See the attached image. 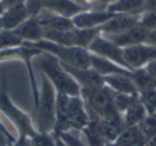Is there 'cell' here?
Segmentation results:
<instances>
[{"label":"cell","instance_id":"836d02e7","mask_svg":"<svg viewBox=\"0 0 156 146\" xmlns=\"http://www.w3.org/2000/svg\"><path fill=\"white\" fill-rule=\"evenodd\" d=\"M145 43L156 47V29H154V30H152V31H149Z\"/></svg>","mask_w":156,"mask_h":146},{"label":"cell","instance_id":"30bf717a","mask_svg":"<svg viewBox=\"0 0 156 146\" xmlns=\"http://www.w3.org/2000/svg\"><path fill=\"white\" fill-rule=\"evenodd\" d=\"M64 69L76 80L81 89H95L105 85L104 77L98 74L93 68H79L62 63Z\"/></svg>","mask_w":156,"mask_h":146},{"label":"cell","instance_id":"9a60e30c","mask_svg":"<svg viewBox=\"0 0 156 146\" xmlns=\"http://www.w3.org/2000/svg\"><path fill=\"white\" fill-rule=\"evenodd\" d=\"M42 10H47L57 15L73 18L76 14L87 9L81 7L75 0H42Z\"/></svg>","mask_w":156,"mask_h":146},{"label":"cell","instance_id":"5bb4252c","mask_svg":"<svg viewBox=\"0 0 156 146\" xmlns=\"http://www.w3.org/2000/svg\"><path fill=\"white\" fill-rule=\"evenodd\" d=\"M139 24V15L117 14L115 17L100 27L101 33L105 35L119 34L132 29Z\"/></svg>","mask_w":156,"mask_h":146},{"label":"cell","instance_id":"4fadbf2b","mask_svg":"<svg viewBox=\"0 0 156 146\" xmlns=\"http://www.w3.org/2000/svg\"><path fill=\"white\" fill-rule=\"evenodd\" d=\"M13 32L22 40L23 43H34L43 40L44 27L40 23L37 16H30L22 25L14 29Z\"/></svg>","mask_w":156,"mask_h":146},{"label":"cell","instance_id":"4316f807","mask_svg":"<svg viewBox=\"0 0 156 146\" xmlns=\"http://www.w3.org/2000/svg\"><path fill=\"white\" fill-rule=\"evenodd\" d=\"M138 98H139V95H128V94H121V93L115 92V95H113V103H115V107L118 110V112L123 114L127 110V108Z\"/></svg>","mask_w":156,"mask_h":146},{"label":"cell","instance_id":"ac0fdd59","mask_svg":"<svg viewBox=\"0 0 156 146\" xmlns=\"http://www.w3.org/2000/svg\"><path fill=\"white\" fill-rule=\"evenodd\" d=\"M89 123L81 131V133L85 134L88 146H106L107 141L103 134L101 118L92 113H89Z\"/></svg>","mask_w":156,"mask_h":146},{"label":"cell","instance_id":"ba28073f","mask_svg":"<svg viewBox=\"0 0 156 146\" xmlns=\"http://www.w3.org/2000/svg\"><path fill=\"white\" fill-rule=\"evenodd\" d=\"M90 120L87 107L81 96L69 97V114H67L66 130L83 131Z\"/></svg>","mask_w":156,"mask_h":146},{"label":"cell","instance_id":"7402d4cb","mask_svg":"<svg viewBox=\"0 0 156 146\" xmlns=\"http://www.w3.org/2000/svg\"><path fill=\"white\" fill-rule=\"evenodd\" d=\"M130 78L139 94L156 90V79L144 67L132 71Z\"/></svg>","mask_w":156,"mask_h":146},{"label":"cell","instance_id":"60d3db41","mask_svg":"<svg viewBox=\"0 0 156 146\" xmlns=\"http://www.w3.org/2000/svg\"><path fill=\"white\" fill-rule=\"evenodd\" d=\"M1 30H3V29H2V25H1V18H0V31Z\"/></svg>","mask_w":156,"mask_h":146},{"label":"cell","instance_id":"ab89813d","mask_svg":"<svg viewBox=\"0 0 156 146\" xmlns=\"http://www.w3.org/2000/svg\"><path fill=\"white\" fill-rule=\"evenodd\" d=\"M106 146H119V145L115 142H109V143L106 144Z\"/></svg>","mask_w":156,"mask_h":146},{"label":"cell","instance_id":"603a6c76","mask_svg":"<svg viewBox=\"0 0 156 146\" xmlns=\"http://www.w3.org/2000/svg\"><path fill=\"white\" fill-rule=\"evenodd\" d=\"M147 115V109L143 106V103H141L140 98H138L122 114V120H123L124 127L128 128V127L138 126L141 120Z\"/></svg>","mask_w":156,"mask_h":146},{"label":"cell","instance_id":"8d00e7d4","mask_svg":"<svg viewBox=\"0 0 156 146\" xmlns=\"http://www.w3.org/2000/svg\"><path fill=\"white\" fill-rule=\"evenodd\" d=\"M145 11H152L156 13V0H147Z\"/></svg>","mask_w":156,"mask_h":146},{"label":"cell","instance_id":"74e56055","mask_svg":"<svg viewBox=\"0 0 156 146\" xmlns=\"http://www.w3.org/2000/svg\"><path fill=\"white\" fill-rule=\"evenodd\" d=\"M1 2H2V5H5V8L7 9V8L11 7L12 5H14V3L16 2H20V0H0Z\"/></svg>","mask_w":156,"mask_h":146},{"label":"cell","instance_id":"484cf974","mask_svg":"<svg viewBox=\"0 0 156 146\" xmlns=\"http://www.w3.org/2000/svg\"><path fill=\"white\" fill-rule=\"evenodd\" d=\"M141 133L147 142L156 137V115L147 114L138 125Z\"/></svg>","mask_w":156,"mask_h":146},{"label":"cell","instance_id":"ffe728a7","mask_svg":"<svg viewBox=\"0 0 156 146\" xmlns=\"http://www.w3.org/2000/svg\"><path fill=\"white\" fill-rule=\"evenodd\" d=\"M147 0H115L106 10L115 14H129L140 15L145 11Z\"/></svg>","mask_w":156,"mask_h":146},{"label":"cell","instance_id":"2e32d148","mask_svg":"<svg viewBox=\"0 0 156 146\" xmlns=\"http://www.w3.org/2000/svg\"><path fill=\"white\" fill-rule=\"evenodd\" d=\"M37 18L45 29L57 31H69L75 28L72 18L57 15L47 10H42L37 15Z\"/></svg>","mask_w":156,"mask_h":146},{"label":"cell","instance_id":"3957f363","mask_svg":"<svg viewBox=\"0 0 156 146\" xmlns=\"http://www.w3.org/2000/svg\"><path fill=\"white\" fill-rule=\"evenodd\" d=\"M26 44L37 48L43 52L52 54L57 59H59L60 62L71 65V66L79 67V68H90L91 67V63H90L91 54L89 50L85 49V48L77 47V46L61 45V44L54 43V42L44 39L39 42Z\"/></svg>","mask_w":156,"mask_h":146},{"label":"cell","instance_id":"52a82bcc","mask_svg":"<svg viewBox=\"0 0 156 146\" xmlns=\"http://www.w3.org/2000/svg\"><path fill=\"white\" fill-rule=\"evenodd\" d=\"M88 50H89L91 54L103 57V58H105V59H108V60L112 61V62H115V63H117V64L121 65V66L125 67V68L129 69L127 65H126L125 60H124L123 48L115 45L110 40H108L106 36H104L102 33L94 39V41L92 42L91 45L89 46Z\"/></svg>","mask_w":156,"mask_h":146},{"label":"cell","instance_id":"d6986e66","mask_svg":"<svg viewBox=\"0 0 156 146\" xmlns=\"http://www.w3.org/2000/svg\"><path fill=\"white\" fill-rule=\"evenodd\" d=\"M91 54V52H90ZM90 63H91V68H93L98 74H100L103 77H106L109 75H115V74H126L130 75L132 71L112 62V61L105 59L103 57L96 56V54H91L90 58Z\"/></svg>","mask_w":156,"mask_h":146},{"label":"cell","instance_id":"7a4b0ae2","mask_svg":"<svg viewBox=\"0 0 156 146\" xmlns=\"http://www.w3.org/2000/svg\"><path fill=\"white\" fill-rule=\"evenodd\" d=\"M37 58L41 73L48 78L57 92L69 96H80V85L65 71L59 59L47 52H42Z\"/></svg>","mask_w":156,"mask_h":146},{"label":"cell","instance_id":"9c48e42d","mask_svg":"<svg viewBox=\"0 0 156 146\" xmlns=\"http://www.w3.org/2000/svg\"><path fill=\"white\" fill-rule=\"evenodd\" d=\"M115 15L106 9H88L76 14L72 20L75 28H100Z\"/></svg>","mask_w":156,"mask_h":146},{"label":"cell","instance_id":"f35d334b","mask_svg":"<svg viewBox=\"0 0 156 146\" xmlns=\"http://www.w3.org/2000/svg\"><path fill=\"white\" fill-rule=\"evenodd\" d=\"M55 137H56V146H67L66 143H65L64 141H63L62 139H61L60 137H59L58 134H56V133H54Z\"/></svg>","mask_w":156,"mask_h":146},{"label":"cell","instance_id":"e0dca14e","mask_svg":"<svg viewBox=\"0 0 156 146\" xmlns=\"http://www.w3.org/2000/svg\"><path fill=\"white\" fill-rule=\"evenodd\" d=\"M105 85L115 93L128 95H139L134 82H133L130 75L126 74H115L104 77Z\"/></svg>","mask_w":156,"mask_h":146},{"label":"cell","instance_id":"83f0119b","mask_svg":"<svg viewBox=\"0 0 156 146\" xmlns=\"http://www.w3.org/2000/svg\"><path fill=\"white\" fill-rule=\"evenodd\" d=\"M20 45H23V41L20 37L16 36L13 31H0V50L12 47H17V46Z\"/></svg>","mask_w":156,"mask_h":146},{"label":"cell","instance_id":"7c38bea8","mask_svg":"<svg viewBox=\"0 0 156 146\" xmlns=\"http://www.w3.org/2000/svg\"><path fill=\"white\" fill-rule=\"evenodd\" d=\"M149 31L144 29L140 25H136L132 29L125 31V32L119 33V34H111V35H105L108 40H110L112 43L118 45L121 48L130 47V46L138 45V44L145 43L147 36Z\"/></svg>","mask_w":156,"mask_h":146},{"label":"cell","instance_id":"6da1fadb","mask_svg":"<svg viewBox=\"0 0 156 146\" xmlns=\"http://www.w3.org/2000/svg\"><path fill=\"white\" fill-rule=\"evenodd\" d=\"M56 89L48 78L42 74L39 103L33 112V124L37 132H54L56 126Z\"/></svg>","mask_w":156,"mask_h":146},{"label":"cell","instance_id":"8992f818","mask_svg":"<svg viewBox=\"0 0 156 146\" xmlns=\"http://www.w3.org/2000/svg\"><path fill=\"white\" fill-rule=\"evenodd\" d=\"M123 57L130 71L142 68L156 59V47L147 43L123 48Z\"/></svg>","mask_w":156,"mask_h":146},{"label":"cell","instance_id":"277c9868","mask_svg":"<svg viewBox=\"0 0 156 146\" xmlns=\"http://www.w3.org/2000/svg\"><path fill=\"white\" fill-rule=\"evenodd\" d=\"M113 92L107 85L95 89H81L83 97L89 113L98 116L101 120H111L122 116L113 103Z\"/></svg>","mask_w":156,"mask_h":146},{"label":"cell","instance_id":"cb8c5ba5","mask_svg":"<svg viewBox=\"0 0 156 146\" xmlns=\"http://www.w3.org/2000/svg\"><path fill=\"white\" fill-rule=\"evenodd\" d=\"M100 34V28H74L72 30L73 45L88 49L94 39Z\"/></svg>","mask_w":156,"mask_h":146},{"label":"cell","instance_id":"e575fe53","mask_svg":"<svg viewBox=\"0 0 156 146\" xmlns=\"http://www.w3.org/2000/svg\"><path fill=\"white\" fill-rule=\"evenodd\" d=\"M13 146H32L29 137H18V139L16 140V142L13 144Z\"/></svg>","mask_w":156,"mask_h":146},{"label":"cell","instance_id":"5b68a950","mask_svg":"<svg viewBox=\"0 0 156 146\" xmlns=\"http://www.w3.org/2000/svg\"><path fill=\"white\" fill-rule=\"evenodd\" d=\"M0 112L17 129L18 137H32L37 133L33 120L12 101L5 84L0 88Z\"/></svg>","mask_w":156,"mask_h":146},{"label":"cell","instance_id":"44dd1931","mask_svg":"<svg viewBox=\"0 0 156 146\" xmlns=\"http://www.w3.org/2000/svg\"><path fill=\"white\" fill-rule=\"evenodd\" d=\"M69 95L62 94L57 92L56 98V126L52 133L60 132V131L66 130V122L67 114H69Z\"/></svg>","mask_w":156,"mask_h":146},{"label":"cell","instance_id":"d6a6232c","mask_svg":"<svg viewBox=\"0 0 156 146\" xmlns=\"http://www.w3.org/2000/svg\"><path fill=\"white\" fill-rule=\"evenodd\" d=\"M17 139L18 137L13 135L11 130H9L2 120H0V146H13Z\"/></svg>","mask_w":156,"mask_h":146},{"label":"cell","instance_id":"f546056e","mask_svg":"<svg viewBox=\"0 0 156 146\" xmlns=\"http://www.w3.org/2000/svg\"><path fill=\"white\" fill-rule=\"evenodd\" d=\"M139 98L147 109V114L156 115V90L139 94Z\"/></svg>","mask_w":156,"mask_h":146},{"label":"cell","instance_id":"1f68e13d","mask_svg":"<svg viewBox=\"0 0 156 146\" xmlns=\"http://www.w3.org/2000/svg\"><path fill=\"white\" fill-rule=\"evenodd\" d=\"M139 25L147 31L156 29V13L152 11H144L139 15Z\"/></svg>","mask_w":156,"mask_h":146},{"label":"cell","instance_id":"4dcf8cb0","mask_svg":"<svg viewBox=\"0 0 156 146\" xmlns=\"http://www.w3.org/2000/svg\"><path fill=\"white\" fill-rule=\"evenodd\" d=\"M74 132H75L74 130L60 131V132H57L56 134H58L66 143L67 146H88V144L83 142L80 135L75 134Z\"/></svg>","mask_w":156,"mask_h":146},{"label":"cell","instance_id":"f1b7e54d","mask_svg":"<svg viewBox=\"0 0 156 146\" xmlns=\"http://www.w3.org/2000/svg\"><path fill=\"white\" fill-rule=\"evenodd\" d=\"M32 146H56V137L54 133L37 132L32 137H29Z\"/></svg>","mask_w":156,"mask_h":146},{"label":"cell","instance_id":"d4e9b609","mask_svg":"<svg viewBox=\"0 0 156 146\" xmlns=\"http://www.w3.org/2000/svg\"><path fill=\"white\" fill-rule=\"evenodd\" d=\"M143 140L145 139L142 135V133H141L139 127L134 126L124 129L121 132V134L119 135V137L117 139L115 143L119 146H133L134 144L138 143L140 141H143Z\"/></svg>","mask_w":156,"mask_h":146},{"label":"cell","instance_id":"d590c367","mask_svg":"<svg viewBox=\"0 0 156 146\" xmlns=\"http://www.w3.org/2000/svg\"><path fill=\"white\" fill-rule=\"evenodd\" d=\"M144 68L156 79V59H154L153 61L147 63V64L144 66Z\"/></svg>","mask_w":156,"mask_h":146},{"label":"cell","instance_id":"8fae6325","mask_svg":"<svg viewBox=\"0 0 156 146\" xmlns=\"http://www.w3.org/2000/svg\"><path fill=\"white\" fill-rule=\"evenodd\" d=\"M30 17L25 2H16L11 7L7 8L1 14V25L3 30L13 31Z\"/></svg>","mask_w":156,"mask_h":146}]
</instances>
